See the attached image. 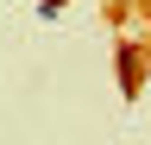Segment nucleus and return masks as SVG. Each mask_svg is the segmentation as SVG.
Masks as SVG:
<instances>
[{
    "instance_id": "f257e3e1",
    "label": "nucleus",
    "mask_w": 151,
    "mask_h": 145,
    "mask_svg": "<svg viewBox=\"0 0 151 145\" xmlns=\"http://www.w3.org/2000/svg\"><path fill=\"white\" fill-rule=\"evenodd\" d=\"M145 69H151L145 44H120V50H113V82H120V95H126V101L145 88Z\"/></svg>"
},
{
    "instance_id": "f03ea898",
    "label": "nucleus",
    "mask_w": 151,
    "mask_h": 145,
    "mask_svg": "<svg viewBox=\"0 0 151 145\" xmlns=\"http://www.w3.org/2000/svg\"><path fill=\"white\" fill-rule=\"evenodd\" d=\"M63 6H69V0H38V19H57Z\"/></svg>"
}]
</instances>
